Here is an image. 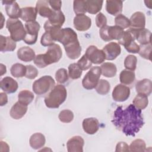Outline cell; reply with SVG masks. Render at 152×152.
<instances>
[{"label":"cell","mask_w":152,"mask_h":152,"mask_svg":"<svg viewBox=\"0 0 152 152\" xmlns=\"http://www.w3.org/2000/svg\"><path fill=\"white\" fill-rule=\"evenodd\" d=\"M112 122L125 135L132 137L140 131L144 124L141 110L132 104L125 108L118 106L114 112Z\"/></svg>","instance_id":"1"},{"label":"cell","mask_w":152,"mask_h":152,"mask_svg":"<svg viewBox=\"0 0 152 152\" xmlns=\"http://www.w3.org/2000/svg\"><path fill=\"white\" fill-rule=\"evenodd\" d=\"M62 56V51L60 46L53 44L49 46L46 53L39 54L34 59V64L40 68H45L49 65L58 62Z\"/></svg>","instance_id":"2"},{"label":"cell","mask_w":152,"mask_h":152,"mask_svg":"<svg viewBox=\"0 0 152 152\" xmlns=\"http://www.w3.org/2000/svg\"><path fill=\"white\" fill-rule=\"evenodd\" d=\"M67 97V91L64 86L58 84L45 96V103L48 108H58Z\"/></svg>","instance_id":"3"},{"label":"cell","mask_w":152,"mask_h":152,"mask_svg":"<svg viewBox=\"0 0 152 152\" xmlns=\"http://www.w3.org/2000/svg\"><path fill=\"white\" fill-rule=\"evenodd\" d=\"M6 27L10 33V37L15 42L24 40L26 35V30L21 21L18 19L8 18Z\"/></svg>","instance_id":"4"},{"label":"cell","mask_w":152,"mask_h":152,"mask_svg":"<svg viewBox=\"0 0 152 152\" xmlns=\"http://www.w3.org/2000/svg\"><path fill=\"white\" fill-rule=\"evenodd\" d=\"M55 86L53 78L50 75H44L33 83L32 89L37 95H45L50 91Z\"/></svg>","instance_id":"5"},{"label":"cell","mask_w":152,"mask_h":152,"mask_svg":"<svg viewBox=\"0 0 152 152\" xmlns=\"http://www.w3.org/2000/svg\"><path fill=\"white\" fill-rule=\"evenodd\" d=\"M101 74L100 67L97 66L91 67L82 80L83 87L87 90L95 88L99 81Z\"/></svg>","instance_id":"6"},{"label":"cell","mask_w":152,"mask_h":152,"mask_svg":"<svg viewBox=\"0 0 152 152\" xmlns=\"http://www.w3.org/2000/svg\"><path fill=\"white\" fill-rule=\"evenodd\" d=\"M124 31V29L117 26H109L106 25L100 29L99 34L103 40L109 42L113 39L119 40Z\"/></svg>","instance_id":"7"},{"label":"cell","mask_w":152,"mask_h":152,"mask_svg":"<svg viewBox=\"0 0 152 152\" xmlns=\"http://www.w3.org/2000/svg\"><path fill=\"white\" fill-rule=\"evenodd\" d=\"M26 35L24 39V42L27 45H33L37 40L38 33L40 28L39 23L36 21L28 22L25 24Z\"/></svg>","instance_id":"8"},{"label":"cell","mask_w":152,"mask_h":152,"mask_svg":"<svg viewBox=\"0 0 152 152\" xmlns=\"http://www.w3.org/2000/svg\"><path fill=\"white\" fill-rule=\"evenodd\" d=\"M84 55L94 64H100L106 59L103 51L94 45L88 46Z\"/></svg>","instance_id":"9"},{"label":"cell","mask_w":152,"mask_h":152,"mask_svg":"<svg viewBox=\"0 0 152 152\" xmlns=\"http://www.w3.org/2000/svg\"><path fill=\"white\" fill-rule=\"evenodd\" d=\"M130 96V88L126 86L119 84L116 85L112 91V98L114 101L122 102L126 101Z\"/></svg>","instance_id":"10"},{"label":"cell","mask_w":152,"mask_h":152,"mask_svg":"<svg viewBox=\"0 0 152 152\" xmlns=\"http://www.w3.org/2000/svg\"><path fill=\"white\" fill-rule=\"evenodd\" d=\"M102 50L105 55L106 59L112 61L115 59L120 55L121 48L119 43L112 42L105 45Z\"/></svg>","instance_id":"11"},{"label":"cell","mask_w":152,"mask_h":152,"mask_svg":"<svg viewBox=\"0 0 152 152\" xmlns=\"http://www.w3.org/2000/svg\"><path fill=\"white\" fill-rule=\"evenodd\" d=\"M73 23L76 30L80 31L88 30L91 26V18L85 14L76 15L74 18Z\"/></svg>","instance_id":"12"},{"label":"cell","mask_w":152,"mask_h":152,"mask_svg":"<svg viewBox=\"0 0 152 152\" xmlns=\"http://www.w3.org/2000/svg\"><path fill=\"white\" fill-rule=\"evenodd\" d=\"M64 47L66 54L69 59H75L80 56L82 49L78 39L66 44Z\"/></svg>","instance_id":"13"},{"label":"cell","mask_w":152,"mask_h":152,"mask_svg":"<svg viewBox=\"0 0 152 152\" xmlns=\"http://www.w3.org/2000/svg\"><path fill=\"white\" fill-rule=\"evenodd\" d=\"M2 4L5 5V11L10 18L17 19L21 17V8L15 1H3Z\"/></svg>","instance_id":"14"},{"label":"cell","mask_w":152,"mask_h":152,"mask_svg":"<svg viewBox=\"0 0 152 152\" xmlns=\"http://www.w3.org/2000/svg\"><path fill=\"white\" fill-rule=\"evenodd\" d=\"M129 28L140 30L145 28V17L143 12L137 11L134 12L131 17Z\"/></svg>","instance_id":"15"},{"label":"cell","mask_w":152,"mask_h":152,"mask_svg":"<svg viewBox=\"0 0 152 152\" xmlns=\"http://www.w3.org/2000/svg\"><path fill=\"white\" fill-rule=\"evenodd\" d=\"M129 29L134 33L135 36V39L138 42V43H140L141 45L151 43V33L149 30L145 28L140 30H135L131 28H129Z\"/></svg>","instance_id":"16"},{"label":"cell","mask_w":152,"mask_h":152,"mask_svg":"<svg viewBox=\"0 0 152 152\" xmlns=\"http://www.w3.org/2000/svg\"><path fill=\"white\" fill-rule=\"evenodd\" d=\"M84 141L78 135L72 137L66 142V147L68 152H83Z\"/></svg>","instance_id":"17"},{"label":"cell","mask_w":152,"mask_h":152,"mask_svg":"<svg viewBox=\"0 0 152 152\" xmlns=\"http://www.w3.org/2000/svg\"><path fill=\"white\" fill-rule=\"evenodd\" d=\"M99 122L95 118H88L83 120L82 126L84 131L90 135L94 134L99 129Z\"/></svg>","instance_id":"18"},{"label":"cell","mask_w":152,"mask_h":152,"mask_svg":"<svg viewBox=\"0 0 152 152\" xmlns=\"http://www.w3.org/2000/svg\"><path fill=\"white\" fill-rule=\"evenodd\" d=\"M1 88L6 93H15L18 87L17 82L10 77H5L2 78L0 83Z\"/></svg>","instance_id":"19"},{"label":"cell","mask_w":152,"mask_h":152,"mask_svg":"<svg viewBox=\"0 0 152 152\" xmlns=\"http://www.w3.org/2000/svg\"><path fill=\"white\" fill-rule=\"evenodd\" d=\"M27 106L21 103L19 101L17 102L11 107L10 115L14 119H20L22 118L27 111Z\"/></svg>","instance_id":"20"},{"label":"cell","mask_w":152,"mask_h":152,"mask_svg":"<svg viewBox=\"0 0 152 152\" xmlns=\"http://www.w3.org/2000/svg\"><path fill=\"white\" fill-rule=\"evenodd\" d=\"M135 90L138 94H143L149 96L152 91L151 81L147 78L140 80L135 84Z\"/></svg>","instance_id":"21"},{"label":"cell","mask_w":152,"mask_h":152,"mask_svg":"<svg viewBox=\"0 0 152 152\" xmlns=\"http://www.w3.org/2000/svg\"><path fill=\"white\" fill-rule=\"evenodd\" d=\"M123 2L122 1H106V10L107 12L113 16H117L122 11Z\"/></svg>","instance_id":"22"},{"label":"cell","mask_w":152,"mask_h":152,"mask_svg":"<svg viewBox=\"0 0 152 152\" xmlns=\"http://www.w3.org/2000/svg\"><path fill=\"white\" fill-rule=\"evenodd\" d=\"M18 58L25 62H30L34 59V51L28 46H23L17 50Z\"/></svg>","instance_id":"23"},{"label":"cell","mask_w":152,"mask_h":152,"mask_svg":"<svg viewBox=\"0 0 152 152\" xmlns=\"http://www.w3.org/2000/svg\"><path fill=\"white\" fill-rule=\"evenodd\" d=\"M48 1L40 0L37 1L36 2V9L37 13L43 17L49 18L50 16L53 14V11L52 8H50Z\"/></svg>","instance_id":"24"},{"label":"cell","mask_w":152,"mask_h":152,"mask_svg":"<svg viewBox=\"0 0 152 152\" xmlns=\"http://www.w3.org/2000/svg\"><path fill=\"white\" fill-rule=\"evenodd\" d=\"M65 20V17L64 13L61 11H53V14L48 18L47 22L50 26L53 27H60L63 26Z\"/></svg>","instance_id":"25"},{"label":"cell","mask_w":152,"mask_h":152,"mask_svg":"<svg viewBox=\"0 0 152 152\" xmlns=\"http://www.w3.org/2000/svg\"><path fill=\"white\" fill-rule=\"evenodd\" d=\"M16 48V43L10 36L0 35V50L2 52H12Z\"/></svg>","instance_id":"26"},{"label":"cell","mask_w":152,"mask_h":152,"mask_svg":"<svg viewBox=\"0 0 152 152\" xmlns=\"http://www.w3.org/2000/svg\"><path fill=\"white\" fill-rule=\"evenodd\" d=\"M46 142L45 137L40 132H36L31 135L29 140L30 147L35 150H38L44 146Z\"/></svg>","instance_id":"27"},{"label":"cell","mask_w":152,"mask_h":152,"mask_svg":"<svg viewBox=\"0 0 152 152\" xmlns=\"http://www.w3.org/2000/svg\"><path fill=\"white\" fill-rule=\"evenodd\" d=\"M37 12L36 8L27 7L21 8V14L20 18L25 22H31L36 21Z\"/></svg>","instance_id":"28"},{"label":"cell","mask_w":152,"mask_h":152,"mask_svg":"<svg viewBox=\"0 0 152 152\" xmlns=\"http://www.w3.org/2000/svg\"><path fill=\"white\" fill-rule=\"evenodd\" d=\"M102 74L107 78H112L116 75L117 72V68L116 65L111 62H104L101 66Z\"/></svg>","instance_id":"29"},{"label":"cell","mask_w":152,"mask_h":152,"mask_svg":"<svg viewBox=\"0 0 152 152\" xmlns=\"http://www.w3.org/2000/svg\"><path fill=\"white\" fill-rule=\"evenodd\" d=\"M135 75L133 71L128 69L122 70L119 75L120 82L124 85H130L135 80Z\"/></svg>","instance_id":"30"},{"label":"cell","mask_w":152,"mask_h":152,"mask_svg":"<svg viewBox=\"0 0 152 152\" xmlns=\"http://www.w3.org/2000/svg\"><path fill=\"white\" fill-rule=\"evenodd\" d=\"M103 1L97 0L86 1L87 12L90 14H96L100 12L102 8Z\"/></svg>","instance_id":"31"},{"label":"cell","mask_w":152,"mask_h":152,"mask_svg":"<svg viewBox=\"0 0 152 152\" xmlns=\"http://www.w3.org/2000/svg\"><path fill=\"white\" fill-rule=\"evenodd\" d=\"M132 104L138 109H144L148 104V96L143 94H137L132 101Z\"/></svg>","instance_id":"32"},{"label":"cell","mask_w":152,"mask_h":152,"mask_svg":"<svg viewBox=\"0 0 152 152\" xmlns=\"http://www.w3.org/2000/svg\"><path fill=\"white\" fill-rule=\"evenodd\" d=\"M10 72L11 75L15 78L25 77L26 73V66L19 63L14 64L12 65L10 69Z\"/></svg>","instance_id":"33"},{"label":"cell","mask_w":152,"mask_h":152,"mask_svg":"<svg viewBox=\"0 0 152 152\" xmlns=\"http://www.w3.org/2000/svg\"><path fill=\"white\" fill-rule=\"evenodd\" d=\"M135 40V36L134 33L128 28L127 30L124 31L121 37L118 40V43L119 44L123 45L124 47H126L132 42H134Z\"/></svg>","instance_id":"34"},{"label":"cell","mask_w":152,"mask_h":152,"mask_svg":"<svg viewBox=\"0 0 152 152\" xmlns=\"http://www.w3.org/2000/svg\"><path fill=\"white\" fill-rule=\"evenodd\" d=\"M18 99L21 103L28 106L34 99V94L29 90H24L18 93Z\"/></svg>","instance_id":"35"},{"label":"cell","mask_w":152,"mask_h":152,"mask_svg":"<svg viewBox=\"0 0 152 152\" xmlns=\"http://www.w3.org/2000/svg\"><path fill=\"white\" fill-rule=\"evenodd\" d=\"M110 88V85L109 83L104 79L100 80L95 87L97 93L101 95L107 94L109 93Z\"/></svg>","instance_id":"36"},{"label":"cell","mask_w":152,"mask_h":152,"mask_svg":"<svg viewBox=\"0 0 152 152\" xmlns=\"http://www.w3.org/2000/svg\"><path fill=\"white\" fill-rule=\"evenodd\" d=\"M129 148L130 151L143 152L145 151L146 144L144 140L141 139H136L132 141Z\"/></svg>","instance_id":"37"},{"label":"cell","mask_w":152,"mask_h":152,"mask_svg":"<svg viewBox=\"0 0 152 152\" xmlns=\"http://www.w3.org/2000/svg\"><path fill=\"white\" fill-rule=\"evenodd\" d=\"M83 73V71L80 69L77 63H73L68 66L69 77L72 80H77L80 78Z\"/></svg>","instance_id":"38"},{"label":"cell","mask_w":152,"mask_h":152,"mask_svg":"<svg viewBox=\"0 0 152 152\" xmlns=\"http://www.w3.org/2000/svg\"><path fill=\"white\" fill-rule=\"evenodd\" d=\"M137 64V58L133 55H128L124 61L125 68L130 71H134L136 69Z\"/></svg>","instance_id":"39"},{"label":"cell","mask_w":152,"mask_h":152,"mask_svg":"<svg viewBox=\"0 0 152 152\" xmlns=\"http://www.w3.org/2000/svg\"><path fill=\"white\" fill-rule=\"evenodd\" d=\"M74 11L77 15L84 14L87 12L86 1H74L73 2Z\"/></svg>","instance_id":"40"},{"label":"cell","mask_w":152,"mask_h":152,"mask_svg":"<svg viewBox=\"0 0 152 152\" xmlns=\"http://www.w3.org/2000/svg\"><path fill=\"white\" fill-rule=\"evenodd\" d=\"M115 26L121 27L122 29L127 28L129 27L130 21L129 20L125 15L120 14L118 15L115 18Z\"/></svg>","instance_id":"41"},{"label":"cell","mask_w":152,"mask_h":152,"mask_svg":"<svg viewBox=\"0 0 152 152\" xmlns=\"http://www.w3.org/2000/svg\"><path fill=\"white\" fill-rule=\"evenodd\" d=\"M58 118L59 121L63 123H70L74 119V113L70 110L65 109L60 112Z\"/></svg>","instance_id":"42"},{"label":"cell","mask_w":152,"mask_h":152,"mask_svg":"<svg viewBox=\"0 0 152 152\" xmlns=\"http://www.w3.org/2000/svg\"><path fill=\"white\" fill-rule=\"evenodd\" d=\"M68 77L67 71L65 68H60L55 73V79L60 84L66 83L68 80Z\"/></svg>","instance_id":"43"},{"label":"cell","mask_w":152,"mask_h":152,"mask_svg":"<svg viewBox=\"0 0 152 152\" xmlns=\"http://www.w3.org/2000/svg\"><path fill=\"white\" fill-rule=\"evenodd\" d=\"M151 51V44L140 45V50L138 52L139 55L143 58L148 60H150V53Z\"/></svg>","instance_id":"44"},{"label":"cell","mask_w":152,"mask_h":152,"mask_svg":"<svg viewBox=\"0 0 152 152\" xmlns=\"http://www.w3.org/2000/svg\"><path fill=\"white\" fill-rule=\"evenodd\" d=\"M55 41L53 40L50 34L48 31H46L42 36L40 39L41 45L43 46H50L52 45L55 44Z\"/></svg>","instance_id":"45"},{"label":"cell","mask_w":152,"mask_h":152,"mask_svg":"<svg viewBox=\"0 0 152 152\" xmlns=\"http://www.w3.org/2000/svg\"><path fill=\"white\" fill-rule=\"evenodd\" d=\"M78 65V66L80 68V69L82 71L87 70L89 69L92 65L91 62L86 56L85 55H84L77 62V63Z\"/></svg>","instance_id":"46"},{"label":"cell","mask_w":152,"mask_h":152,"mask_svg":"<svg viewBox=\"0 0 152 152\" xmlns=\"http://www.w3.org/2000/svg\"><path fill=\"white\" fill-rule=\"evenodd\" d=\"M38 74V70L36 67L33 66L31 65H26V73L25 75V77L30 80H33L37 77Z\"/></svg>","instance_id":"47"},{"label":"cell","mask_w":152,"mask_h":152,"mask_svg":"<svg viewBox=\"0 0 152 152\" xmlns=\"http://www.w3.org/2000/svg\"><path fill=\"white\" fill-rule=\"evenodd\" d=\"M96 26L101 28L107 24V18L106 16L102 12H99L96 17Z\"/></svg>","instance_id":"48"},{"label":"cell","mask_w":152,"mask_h":152,"mask_svg":"<svg viewBox=\"0 0 152 152\" xmlns=\"http://www.w3.org/2000/svg\"><path fill=\"white\" fill-rule=\"evenodd\" d=\"M125 49L129 53H137L140 50V45H138L137 43L132 42L129 45L125 47Z\"/></svg>","instance_id":"49"},{"label":"cell","mask_w":152,"mask_h":152,"mask_svg":"<svg viewBox=\"0 0 152 152\" xmlns=\"http://www.w3.org/2000/svg\"><path fill=\"white\" fill-rule=\"evenodd\" d=\"M48 3L53 10L56 11H61L62 6L61 1H48Z\"/></svg>","instance_id":"50"},{"label":"cell","mask_w":152,"mask_h":152,"mask_svg":"<svg viewBox=\"0 0 152 152\" xmlns=\"http://www.w3.org/2000/svg\"><path fill=\"white\" fill-rule=\"evenodd\" d=\"M129 148L128 145L125 142H119L116 146L115 151H129Z\"/></svg>","instance_id":"51"},{"label":"cell","mask_w":152,"mask_h":152,"mask_svg":"<svg viewBox=\"0 0 152 152\" xmlns=\"http://www.w3.org/2000/svg\"><path fill=\"white\" fill-rule=\"evenodd\" d=\"M8 102V97L6 93L1 92L0 93V106L5 105Z\"/></svg>","instance_id":"52"},{"label":"cell","mask_w":152,"mask_h":152,"mask_svg":"<svg viewBox=\"0 0 152 152\" xmlns=\"http://www.w3.org/2000/svg\"><path fill=\"white\" fill-rule=\"evenodd\" d=\"M0 65H1V75H2L7 72V68H6V66L2 64H1Z\"/></svg>","instance_id":"53"}]
</instances>
